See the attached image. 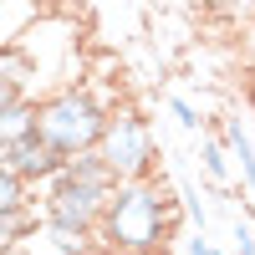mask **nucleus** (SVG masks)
Returning a JSON list of instances; mask_svg holds the SVG:
<instances>
[{
  "label": "nucleus",
  "mask_w": 255,
  "mask_h": 255,
  "mask_svg": "<svg viewBox=\"0 0 255 255\" xmlns=\"http://www.w3.org/2000/svg\"><path fill=\"white\" fill-rule=\"evenodd\" d=\"M174 230H179V209L158 189V179H123L108 194L92 245L108 255H158L174 240Z\"/></svg>",
  "instance_id": "obj_1"
},
{
  "label": "nucleus",
  "mask_w": 255,
  "mask_h": 255,
  "mask_svg": "<svg viewBox=\"0 0 255 255\" xmlns=\"http://www.w3.org/2000/svg\"><path fill=\"white\" fill-rule=\"evenodd\" d=\"M108 118H113L108 102H97L87 87H61L46 102H36V133L46 138L61 158L82 153V148H97Z\"/></svg>",
  "instance_id": "obj_2"
},
{
  "label": "nucleus",
  "mask_w": 255,
  "mask_h": 255,
  "mask_svg": "<svg viewBox=\"0 0 255 255\" xmlns=\"http://www.w3.org/2000/svg\"><path fill=\"white\" fill-rule=\"evenodd\" d=\"M97 153L108 158L113 184H123V179H153L158 143H153V128H148V118L133 113V108H118V113L108 118V128H102Z\"/></svg>",
  "instance_id": "obj_3"
},
{
  "label": "nucleus",
  "mask_w": 255,
  "mask_h": 255,
  "mask_svg": "<svg viewBox=\"0 0 255 255\" xmlns=\"http://www.w3.org/2000/svg\"><path fill=\"white\" fill-rule=\"evenodd\" d=\"M113 184H87V179H72V174H56L46 189H41V215L51 225H67L77 235H97L102 225V209H108Z\"/></svg>",
  "instance_id": "obj_4"
},
{
  "label": "nucleus",
  "mask_w": 255,
  "mask_h": 255,
  "mask_svg": "<svg viewBox=\"0 0 255 255\" xmlns=\"http://www.w3.org/2000/svg\"><path fill=\"white\" fill-rule=\"evenodd\" d=\"M61 163H67V158H61L56 148L36 133V128H26L20 138L5 143V168H10V174L26 184V189H46V184L61 174Z\"/></svg>",
  "instance_id": "obj_5"
},
{
  "label": "nucleus",
  "mask_w": 255,
  "mask_h": 255,
  "mask_svg": "<svg viewBox=\"0 0 255 255\" xmlns=\"http://www.w3.org/2000/svg\"><path fill=\"white\" fill-rule=\"evenodd\" d=\"M61 174L87 179V184H113V168H108V158H102L97 148H82V153H72L67 163H61Z\"/></svg>",
  "instance_id": "obj_6"
},
{
  "label": "nucleus",
  "mask_w": 255,
  "mask_h": 255,
  "mask_svg": "<svg viewBox=\"0 0 255 255\" xmlns=\"http://www.w3.org/2000/svg\"><path fill=\"white\" fill-rule=\"evenodd\" d=\"M26 128H36V102H31V97L5 102V108H0V148H5L10 138H20Z\"/></svg>",
  "instance_id": "obj_7"
},
{
  "label": "nucleus",
  "mask_w": 255,
  "mask_h": 255,
  "mask_svg": "<svg viewBox=\"0 0 255 255\" xmlns=\"http://www.w3.org/2000/svg\"><path fill=\"white\" fill-rule=\"evenodd\" d=\"M199 158H204V174L215 179V184H230V148L220 138H204L199 143Z\"/></svg>",
  "instance_id": "obj_8"
},
{
  "label": "nucleus",
  "mask_w": 255,
  "mask_h": 255,
  "mask_svg": "<svg viewBox=\"0 0 255 255\" xmlns=\"http://www.w3.org/2000/svg\"><path fill=\"white\" fill-rule=\"evenodd\" d=\"M26 199H31V189L20 184L5 163H0V215H5V209H15V204H26Z\"/></svg>",
  "instance_id": "obj_9"
},
{
  "label": "nucleus",
  "mask_w": 255,
  "mask_h": 255,
  "mask_svg": "<svg viewBox=\"0 0 255 255\" xmlns=\"http://www.w3.org/2000/svg\"><path fill=\"white\" fill-rule=\"evenodd\" d=\"M168 113H174V123L184 128V133H199V128H204L199 108H194V102H189V97H168Z\"/></svg>",
  "instance_id": "obj_10"
},
{
  "label": "nucleus",
  "mask_w": 255,
  "mask_h": 255,
  "mask_svg": "<svg viewBox=\"0 0 255 255\" xmlns=\"http://www.w3.org/2000/svg\"><path fill=\"white\" fill-rule=\"evenodd\" d=\"M199 10L215 20H235V15H245V0H199Z\"/></svg>",
  "instance_id": "obj_11"
},
{
  "label": "nucleus",
  "mask_w": 255,
  "mask_h": 255,
  "mask_svg": "<svg viewBox=\"0 0 255 255\" xmlns=\"http://www.w3.org/2000/svg\"><path fill=\"white\" fill-rule=\"evenodd\" d=\"M20 97H26V92H20V82L0 72V108H5V102H20Z\"/></svg>",
  "instance_id": "obj_12"
},
{
  "label": "nucleus",
  "mask_w": 255,
  "mask_h": 255,
  "mask_svg": "<svg viewBox=\"0 0 255 255\" xmlns=\"http://www.w3.org/2000/svg\"><path fill=\"white\" fill-rule=\"evenodd\" d=\"M235 255H255V230L235 225Z\"/></svg>",
  "instance_id": "obj_13"
},
{
  "label": "nucleus",
  "mask_w": 255,
  "mask_h": 255,
  "mask_svg": "<svg viewBox=\"0 0 255 255\" xmlns=\"http://www.w3.org/2000/svg\"><path fill=\"white\" fill-rule=\"evenodd\" d=\"M184 255H209V240H204V230H194V235L184 240Z\"/></svg>",
  "instance_id": "obj_14"
},
{
  "label": "nucleus",
  "mask_w": 255,
  "mask_h": 255,
  "mask_svg": "<svg viewBox=\"0 0 255 255\" xmlns=\"http://www.w3.org/2000/svg\"><path fill=\"white\" fill-rule=\"evenodd\" d=\"M184 199H189V215H194V220H199V230H204V220H209V215H204V204H199V194H194V189H184Z\"/></svg>",
  "instance_id": "obj_15"
},
{
  "label": "nucleus",
  "mask_w": 255,
  "mask_h": 255,
  "mask_svg": "<svg viewBox=\"0 0 255 255\" xmlns=\"http://www.w3.org/2000/svg\"><path fill=\"white\" fill-rule=\"evenodd\" d=\"M245 61H250V67H255V20H250V26H245Z\"/></svg>",
  "instance_id": "obj_16"
},
{
  "label": "nucleus",
  "mask_w": 255,
  "mask_h": 255,
  "mask_svg": "<svg viewBox=\"0 0 255 255\" xmlns=\"http://www.w3.org/2000/svg\"><path fill=\"white\" fill-rule=\"evenodd\" d=\"M245 102H250V113H255V77L245 82Z\"/></svg>",
  "instance_id": "obj_17"
},
{
  "label": "nucleus",
  "mask_w": 255,
  "mask_h": 255,
  "mask_svg": "<svg viewBox=\"0 0 255 255\" xmlns=\"http://www.w3.org/2000/svg\"><path fill=\"white\" fill-rule=\"evenodd\" d=\"M82 255H108V250H97V245H92V250H82Z\"/></svg>",
  "instance_id": "obj_18"
},
{
  "label": "nucleus",
  "mask_w": 255,
  "mask_h": 255,
  "mask_svg": "<svg viewBox=\"0 0 255 255\" xmlns=\"http://www.w3.org/2000/svg\"><path fill=\"white\" fill-rule=\"evenodd\" d=\"M209 255H225V250H215V245H209Z\"/></svg>",
  "instance_id": "obj_19"
},
{
  "label": "nucleus",
  "mask_w": 255,
  "mask_h": 255,
  "mask_svg": "<svg viewBox=\"0 0 255 255\" xmlns=\"http://www.w3.org/2000/svg\"><path fill=\"white\" fill-rule=\"evenodd\" d=\"M245 10H255V0H245Z\"/></svg>",
  "instance_id": "obj_20"
}]
</instances>
